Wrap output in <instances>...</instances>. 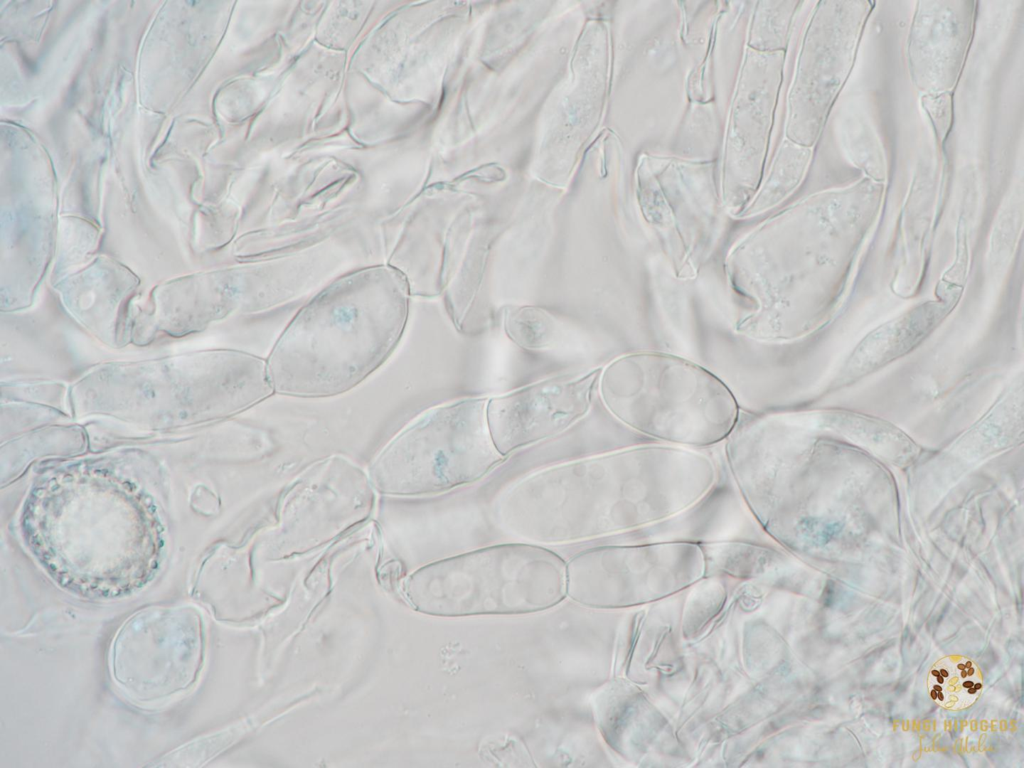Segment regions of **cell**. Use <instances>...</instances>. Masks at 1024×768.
<instances>
[{
    "mask_svg": "<svg viewBox=\"0 0 1024 768\" xmlns=\"http://www.w3.org/2000/svg\"><path fill=\"white\" fill-rule=\"evenodd\" d=\"M402 273L378 265L331 283L295 315L267 362L274 392L331 397L360 384L391 355L408 316Z\"/></svg>",
    "mask_w": 1024,
    "mask_h": 768,
    "instance_id": "obj_2",
    "label": "cell"
},
{
    "mask_svg": "<svg viewBox=\"0 0 1024 768\" xmlns=\"http://www.w3.org/2000/svg\"><path fill=\"white\" fill-rule=\"evenodd\" d=\"M873 3L864 0L822 1L804 42L793 95L792 132L812 145L835 97L853 66L859 40Z\"/></svg>",
    "mask_w": 1024,
    "mask_h": 768,
    "instance_id": "obj_7",
    "label": "cell"
},
{
    "mask_svg": "<svg viewBox=\"0 0 1024 768\" xmlns=\"http://www.w3.org/2000/svg\"><path fill=\"white\" fill-rule=\"evenodd\" d=\"M487 401L463 399L424 413L375 459L372 486L388 496H431L484 478L505 459L490 437Z\"/></svg>",
    "mask_w": 1024,
    "mask_h": 768,
    "instance_id": "obj_5",
    "label": "cell"
},
{
    "mask_svg": "<svg viewBox=\"0 0 1024 768\" xmlns=\"http://www.w3.org/2000/svg\"><path fill=\"white\" fill-rule=\"evenodd\" d=\"M975 1H919L911 22L907 60L923 94L950 92L960 76L972 38Z\"/></svg>",
    "mask_w": 1024,
    "mask_h": 768,
    "instance_id": "obj_9",
    "label": "cell"
},
{
    "mask_svg": "<svg viewBox=\"0 0 1024 768\" xmlns=\"http://www.w3.org/2000/svg\"><path fill=\"white\" fill-rule=\"evenodd\" d=\"M601 371L546 379L488 400L487 425L496 450L506 457L576 424L590 409Z\"/></svg>",
    "mask_w": 1024,
    "mask_h": 768,
    "instance_id": "obj_8",
    "label": "cell"
},
{
    "mask_svg": "<svg viewBox=\"0 0 1024 768\" xmlns=\"http://www.w3.org/2000/svg\"><path fill=\"white\" fill-rule=\"evenodd\" d=\"M600 394L621 423L649 437L695 447L726 439L739 418L727 385L709 370L664 353H635L600 374Z\"/></svg>",
    "mask_w": 1024,
    "mask_h": 768,
    "instance_id": "obj_3",
    "label": "cell"
},
{
    "mask_svg": "<svg viewBox=\"0 0 1024 768\" xmlns=\"http://www.w3.org/2000/svg\"><path fill=\"white\" fill-rule=\"evenodd\" d=\"M404 595L437 617L520 615L550 609L566 596V562L537 544L493 545L413 572Z\"/></svg>",
    "mask_w": 1024,
    "mask_h": 768,
    "instance_id": "obj_4",
    "label": "cell"
},
{
    "mask_svg": "<svg viewBox=\"0 0 1024 768\" xmlns=\"http://www.w3.org/2000/svg\"><path fill=\"white\" fill-rule=\"evenodd\" d=\"M200 658V625L194 610L151 607L119 629L111 649V669L131 700L153 705L188 691L196 680Z\"/></svg>",
    "mask_w": 1024,
    "mask_h": 768,
    "instance_id": "obj_6",
    "label": "cell"
},
{
    "mask_svg": "<svg viewBox=\"0 0 1024 768\" xmlns=\"http://www.w3.org/2000/svg\"><path fill=\"white\" fill-rule=\"evenodd\" d=\"M921 102L939 140L943 141L948 134L952 121V97L950 92L923 94Z\"/></svg>",
    "mask_w": 1024,
    "mask_h": 768,
    "instance_id": "obj_12",
    "label": "cell"
},
{
    "mask_svg": "<svg viewBox=\"0 0 1024 768\" xmlns=\"http://www.w3.org/2000/svg\"><path fill=\"white\" fill-rule=\"evenodd\" d=\"M983 687L978 665L965 656L949 655L939 659L930 668L927 690L939 706L961 710L971 706Z\"/></svg>",
    "mask_w": 1024,
    "mask_h": 768,
    "instance_id": "obj_10",
    "label": "cell"
},
{
    "mask_svg": "<svg viewBox=\"0 0 1024 768\" xmlns=\"http://www.w3.org/2000/svg\"><path fill=\"white\" fill-rule=\"evenodd\" d=\"M702 456L643 446L534 473L504 493L502 527L534 543H564L663 520L709 490Z\"/></svg>",
    "mask_w": 1024,
    "mask_h": 768,
    "instance_id": "obj_1",
    "label": "cell"
},
{
    "mask_svg": "<svg viewBox=\"0 0 1024 768\" xmlns=\"http://www.w3.org/2000/svg\"><path fill=\"white\" fill-rule=\"evenodd\" d=\"M505 332L517 345L539 349L551 345L557 337L558 326L546 311L534 306L513 307L506 311Z\"/></svg>",
    "mask_w": 1024,
    "mask_h": 768,
    "instance_id": "obj_11",
    "label": "cell"
}]
</instances>
